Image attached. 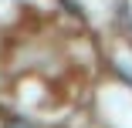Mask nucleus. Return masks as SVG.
<instances>
[{"label": "nucleus", "mask_w": 132, "mask_h": 128, "mask_svg": "<svg viewBox=\"0 0 132 128\" xmlns=\"http://www.w3.org/2000/svg\"><path fill=\"white\" fill-rule=\"evenodd\" d=\"M7 128H34V125H31L27 118H10V121H7Z\"/></svg>", "instance_id": "f257e3e1"}]
</instances>
